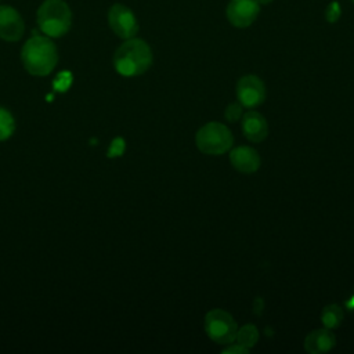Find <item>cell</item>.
<instances>
[{
  "label": "cell",
  "mask_w": 354,
  "mask_h": 354,
  "mask_svg": "<svg viewBox=\"0 0 354 354\" xmlns=\"http://www.w3.org/2000/svg\"><path fill=\"white\" fill-rule=\"evenodd\" d=\"M152 65L151 47L141 39H126L113 54V66L122 76L142 75Z\"/></svg>",
  "instance_id": "1"
},
{
  "label": "cell",
  "mask_w": 354,
  "mask_h": 354,
  "mask_svg": "<svg viewBox=\"0 0 354 354\" xmlns=\"http://www.w3.org/2000/svg\"><path fill=\"white\" fill-rule=\"evenodd\" d=\"M21 61L33 76H47L57 65V47L48 36H33L22 47Z\"/></svg>",
  "instance_id": "2"
},
{
  "label": "cell",
  "mask_w": 354,
  "mask_h": 354,
  "mask_svg": "<svg viewBox=\"0 0 354 354\" xmlns=\"http://www.w3.org/2000/svg\"><path fill=\"white\" fill-rule=\"evenodd\" d=\"M37 25L48 37L64 36L72 25V11L64 0H44L37 10Z\"/></svg>",
  "instance_id": "3"
},
{
  "label": "cell",
  "mask_w": 354,
  "mask_h": 354,
  "mask_svg": "<svg viewBox=\"0 0 354 354\" xmlns=\"http://www.w3.org/2000/svg\"><path fill=\"white\" fill-rule=\"evenodd\" d=\"M195 144L205 155H223L232 147L234 137L224 123L209 122L196 131Z\"/></svg>",
  "instance_id": "4"
},
{
  "label": "cell",
  "mask_w": 354,
  "mask_h": 354,
  "mask_svg": "<svg viewBox=\"0 0 354 354\" xmlns=\"http://www.w3.org/2000/svg\"><path fill=\"white\" fill-rule=\"evenodd\" d=\"M236 330L235 319L225 310L213 308L205 315V332L217 344H231Z\"/></svg>",
  "instance_id": "5"
},
{
  "label": "cell",
  "mask_w": 354,
  "mask_h": 354,
  "mask_svg": "<svg viewBox=\"0 0 354 354\" xmlns=\"http://www.w3.org/2000/svg\"><path fill=\"white\" fill-rule=\"evenodd\" d=\"M108 24L113 33L122 39H131L138 32V22L134 12L120 3L111 6L108 11Z\"/></svg>",
  "instance_id": "6"
},
{
  "label": "cell",
  "mask_w": 354,
  "mask_h": 354,
  "mask_svg": "<svg viewBox=\"0 0 354 354\" xmlns=\"http://www.w3.org/2000/svg\"><path fill=\"white\" fill-rule=\"evenodd\" d=\"M236 98L246 108H254L266 100V86L256 75H245L236 83Z\"/></svg>",
  "instance_id": "7"
},
{
  "label": "cell",
  "mask_w": 354,
  "mask_h": 354,
  "mask_svg": "<svg viewBox=\"0 0 354 354\" xmlns=\"http://www.w3.org/2000/svg\"><path fill=\"white\" fill-rule=\"evenodd\" d=\"M259 11L260 4L256 0H231L225 14L235 28H248L256 21Z\"/></svg>",
  "instance_id": "8"
},
{
  "label": "cell",
  "mask_w": 354,
  "mask_h": 354,
  "mask_svg": "<svg viewBox=\"0 0 354 354\" xmlns=\"http://www.w3.org/2000/svg\"><path fill=\"white\" fill-rule=\"evenodd\" d=\"M25 30L21 14L11 6H0V39L18 41Z\"/></svg>",
  "instance_id": "9"
},
{
  "label": "cell",
  "mask_w": 354,
  "mask_h": 354,
  "mask_svg": "<svg viewBox=\"0 0 354 354\" xmlns=\"http://www.w3.org/2000/svg\"><path fill=\"white\" fill-rule=\"evenodd\" d=\"M230 162L236 171L245 174L257 171L261 165V159L257 151L245 145L236 147L230 152Z\"/></svg>",
  "instance_id": "10"
},
{
  "label": "cell",
  "mask_w": 354,
  "mask_h": 354,
  "mask_svg": "<svg viewBox=\"0 0 354 354\" xmlns=\"http://www.w3.org/2000/svg\"><path fill=\"white\" fill-rule=\"evenodd\" d=\"M242 133L250 142H261L268 136V123L257 111H248L242 116Z\"/></svg>",
  "instance_id": "11"
},
{
  "label": "cell",
  "mask_w": 354,
  "mask_h": 354,
  "mask_svg": "<svg viewBox=\"0 0 354 354\" xmlns=\"http://www.w3.org/2000/svg\"><path fill=\"white\" fill-rule=\"evenodd\" d=\"M336 344V336L332 329L321 328L311 330L304 339V350L308 354H321L329 351Z\"/></svg>",
  "instance_id": "12"
},
{
  "label": "cell",
  "mask_w": 354,
  "mask_h": 354,
  "mask_svg": "<svg viewBox=\"0 0 354 354\" xmlns=\"http://www.w3.org/2000/svg\"><path fill=\"white\" fill-rule=\"evenodd\" d=\"M344 318L343 310L337 304H328L324 307L321 313V322L328 329L337 328Z\"/></svg>",
  "instance_id": "13"
},
{
  "label": "cell",
  "mask_w": 354,
  "mask_h": 354,
  "mask_svg": "<svg viewBox=\"0 0 354 354\" xmlns=\"http://www.w3.org/2000/svg\"><path fill=\"white\" fill-rule=\"evenodd\" d=\"M235 340L241 346H243L246 348H252L259 340V329L252 324H246L236 330Z\"/></svg>",
  "instance_id": "14"
},
{
  "label": "cell",
  "mask_w": 354,
  "mask_h": 354,
  "mask_svg": "<svg viewBox=\"0 0 354 354\" xmlns=\"http://www.w3.org/2000/svg\"><path fill=\"white\" fill-rule=\"evenodd\" d=\"M15 130L14 116L6 108L0 106V141H4L12 136Z\"/></svg>",
  "instance_id": "15"
},
{
  "label": "cell",
  "mask_w": 354,
  "mask_h": 354,
  "mask_svg": "<svg viewBox=\"0 0 354 354\" xmlns=\"http://www.w3.org/2000/svg\"><path fill=\"white\" fill-rule=\"evenodd\" d=\"M243 106L241 102H231L230 105H227L225 108V112H224V118L231 122V123H235L236 120L242 119L243 116Z\"/></svg>",
  "instance_id": "16"
},
{
  "label": "cell",
  "mask_w": 354,
  "mask_h": 354,
  "mask_svg": "<svg viewBox=\"0 0 354 354\" xmlns=\"http://www.w3.org/2000/svg\"><path fill=\"white\" fill-rule=\"evenodd\" d=\"M71 83H72V75L69 72L64 71V72L57 75V77L53 82V86H54L55 91L64 93L71 87Z\"/></svg>",
  "instance_id": "17"
},
{
  "label": "cell",
  "mask_w": 354,
  "mask_h": 354,
  "mask_svg": "<svg viewBox=\"0 0 354 354\" xmlns=\"http://www.w3.org/2000/svg\"><path fill=\"white\" fill-rule=\"evenodd\" d=\"M124 147H126V145H124V140L120 138V137H116V138L111 142V145H109V148H108V152H106L108 158H116V156L123 155Z\"/></svg>",
  "instance_id": "18"
},
{
  "label": "cell",
  "mask_w": 354,
  "mask_h": 354,
  "mask_svg": "<svg viewBox=\"0 0 354 354\" xmlns=\"http://www.w3.org/2000/svg\"><path fill=\"white\" fill-rule=\"evenodd\" d=\"M340 4L337 1H332L325 10V18L328 22H336L340 17Z\"/></svg>",
  "instance_id": "19"
},
{
  "label": "cell",
  "mask_w": 354,
  "mask_h": 354,
  "mask_svg": "<svg viewBox=\"0 0 354 354\" xmlns=\"http://www.w3.org/2000/svg\"><path fill=\"white\" fill-rule=\"evenodd\" d=\"M223 353H225V354H246V353H249V348L241 346L239 343H235V344H231V346L225 347L223 350Z\"/></svg>",
  "instance_id": "20"
},
{
  "label": "cell",
  "mask_w": 354,
  "mask_h": 354,
  "mask_svg": "<svg viewBox=\"0 0 354 354\" xmlns=\"http://www.w3.org/2000/svg\"><path fill=\"white\" fill-rule=\"evenodd\" d=\"M259 4H268V3H271L272 0H256Z\"/></svg>",
  "instance_id": "21"
},
{
  "label": "cell",
  "mask_w": 354,
  "mask_h": 354,
  "mask_svg": "<svg viewBox=\"0 0 354 354\" xmlns=\"http://www.w3.org/2000/svg\"><path fill=\"white\" fill-rule=\"evenodd\" d=\"M353 1H354V0H353Z\"/></svg>",
  "instance_id": "22"
}]
</instances>
